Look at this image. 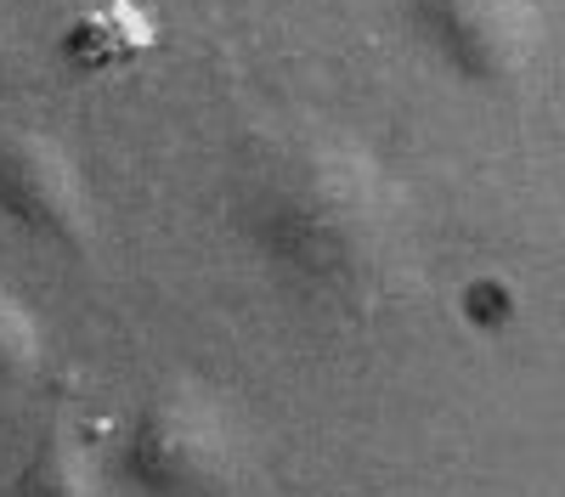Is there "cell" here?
I'll use <instances>...</instances> for the list:
<instances>
[{
    "instance_id": "52a82bcc",
    "label": "cell",
    "mask_w": 565,
    "mask_h": 497,
    "mask_svg": "<svg viewBox=\"0 0 565 497\" xmlns=\"http://www.w3.org/2000/svg\"><path fill=\"white\" fill-rule=\"evenodd\" d=\"M40 350H45L40 316L29 311L23 294L0 289V396H12V390H23V385L34 379Z\"/></svg>"
},
{
    "instance_id": "3957f363",
    "label": "cell",
    "mask_w": 565,
    "mask_h": 497,
    "mask_svg": "<svg viewBox=\"0 0 565 497\" xmlns=\"http://www.w3.org/2000/svg\"><path fill=\"white\" fill-rule=\"evenodd\" d=\"M407 29L452 79L509 85L543 52L537 0H407Z\"/></svg>"
},
{
    "instance_id": "8992f818",
    "label": "cell",
    "mask_w": 565,
    "mask_h": 497,
    "mask_svg": "<svg viewBox=\"0 0 565 497\" xmlns=\"http://www.w3.org/2000/svg\"><path fill=\"white\" fill-rule=\"evenodd\" d=\"M97 491V475H90V452L52 430L34 452H29V464L12 475V486L0 491V497H90Z\"/></svg>"
},
{
    "instance_id": "5b68a950",
    "label": "cell",
    "mask_w": 565,
    "mask_h": 497,
    "mask_svg": "<svg viewBox=\"0 0 565 497\" xmlns=\"http://www.w3.org/2000/svg\"><path fill=\"white\" fill-rule=\"evenodd\" d=\"M153 45V18L136 7V0H103L68 23L63 34V57L85 74H103V68H119L130 57H141Z\"/></svg>"
},
{
    "instance_id": "6da1fadb",
    "label": "cell",
    "mask_w": 565,
    "mask_h": 497,
    "mask_svg": "<svg viewBox=\"0 0 565 497\" xmlns=\"http://www.w3.org/2000/svg\"><path fill=\"white\" fill-rule=\"evenodd\" d=\"M238 238L311 305H362L402 255V198L345 136H277L232 181Z\"/></svg>"
},
{
    "instance_id": "277c9868",
    "label": "cell",
    "mask_w": 565,
    "mask_h": 497,
    "mask_svg": "<svg viewBox=\"0 0 565 497\" xmlns=\"http://www.w3.org/2000/svg\"><path fill=\"white\" fill-rule=\"evenodd\" d=\"M0 215L57 249H90V193L45 130H0Z\"/></svg>"
},
{
    "instance_id": "7a4b0ae2",
    "label": "cell",
    "mask_w": 565,
    "mask_h": 497,
    "mask_svg": "<svg viewBox=\"0 0 565 497\" xmlns=\"http://www.w3.org/2000/svg\"><path fill=\"white\" fill-rule=\"evenodd\" d=\"M119 469L141 497H232L244 480V435L215 396L181 385L141 407Z\"/></svg>"
}]
</instances>
